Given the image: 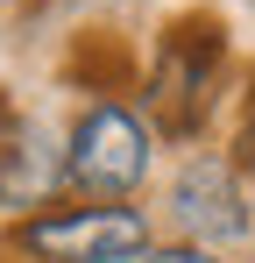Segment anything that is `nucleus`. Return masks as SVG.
<instances>
[{"mask_svg": "<svg viewBox=\"0 0 255 263\" xmlns=\"http://www.w3.org/2000/svg\"><path fill=\"white\" fill-rule=\"evenodd\" d=\"M220 64H227V43H220V22H177L149 64V86H142V121L149 135H199L213 114V92H220Z\"/></svg>", "mask_w": 255, "mask_h": 263, "instance_id": "obj_2", "label": "nucleus"}, {"mask_svg": "<svg viewBox=\"0 0 255 263\" xmlns=\"http://www.w3.org/2000/svg\"><path fill=\"white\" fill-rule=\"evenodd\" d=\"M142 263H220V256H213V249H192V242H156Z\"/></svg>", "mask_w": 255, "mask_h": 263, "instance_id": "obj_6", "label": "nucleus"}, {"mask_svg": "<svg viewBox=\"0 0 255 263\" xmlns=\"http://www.w3.org/2000/svg\"><path fill=\"white\" fill-rule=\"evenodd\" d=\"M149 164H156V135L121 100H92L64 135V185L92 206H128L149 185Z\"/></svg>", "mask_w": 255, "mask_h": 263, "instance_id": "obj_1", "label": "nucleus"}, {"mask_svg": "<svg viewBox=\"0 0 255 263\" xmlns=\"http://www.w3.org/2000/svg\"><path fill=\"white\" fill-rule=\"evenodd\" d=\"M241 178H248V206H255V142H248V164H241Z\"/></svg>", "mask_w": 255, "mask_h": 263, "instance_id": "obj_7", "label": "nucleus"}, {"mask_svg": "<svg viewBox=\"0 0 255 263\" xmlns=\"http://www.w3.org/2000/svg\"><path fill=\"white\" fill-rule=\"evenodd\" d=\"M14 249L36 263H142L156 235L142 206H50L14 228Z\"/></svg>", "mask_w": 255, "mask_h": 263, "instance_id": "obj_3", "label": "nucleus"}, {"mask_svg": "<svg viewBox=\"0 0 255 263\" xmlns=\"http://www.w3.org/2000/svg\"><path fill=\"white\" fill-rule=\"evenodd\" d=\"M57 185H64V149H50V135L0 92V206L7 214L42 206Z\"/></svg>", "mask_w": 255, "mask_h": 263, "instance_id": "obj_5", "label": "nucleus"}, {"mask_svg": "<svg viewBox=\"0 0 255 263\" xmlns=\"http://www.w3.org/2000/svg\"><path fill=\"white\" fill-rule=\"evenodd\" d=\"M163 214L177 228V242L213 249V256L227 242H248L255 235L248 178H241V164H227V157H184L177 178H170V192H163Z\"/></svg>", "mask_w": 255, "mask_h": 263, "instance_id": "obj_4", "label": "nucleus"}]
</instances>
